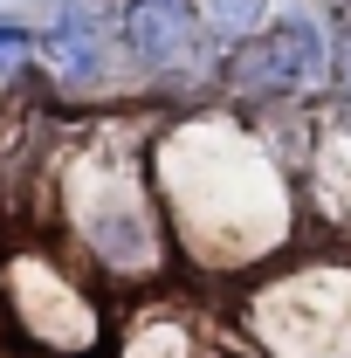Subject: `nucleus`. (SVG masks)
<instances>
[{
    "label": "nucleus",
    "instance_id": "nucleus-1",
    "mask_svg": "<svg viewBox=\"0 0 351 358\" xmlns=\"http://www.w3.org/2000/svg\"><path fill=\"white\" fill-rule=\"evenodd\" d=\"M248 331L262 358H351V268H296L262 282Z\"/></svg>",
    "mask_w": 351,
    "mask_h": 358
},
{
    "label": "nucleus",
    "instance_id": "nucleus-2",
    "mask_svg": "<svg viewBox=\"0 0 351 358\" xmlns=\"http://www.w3.org/2000/svg\"><path fill=\"white\" fill-rule=\"evenodd\" d=\"M331 62H338L331 28L310 21V14H282L275 28L241 42L227 83L241 96H255V103H282V96H310L317 83H331Z\"/></svg>",
    "mask_w": 351,
    "mask_h": 358
},
{
    "label": "nucleus",
    "instance_id": "nucleus-3",
    "mask_svg": "<svg viewBox=\"0 0 351 358\" xmlns=\"http://www.w3.org/2000/svg\"><path fill=\"white\" fill-rule=\"evenodd\" d=\"M193 0H131L124 7V48L145 69H179L193 55Z\"/></svg>",
    "mask_w": 351,
    "mask_h": 358
},
{
    "label": "nucleus",
    "instance_id": "nucleus-4",
    "mask_svg": "<svg viewBox=\"0 0 351 358\" xmlns=\"http://www.w3.org/2000/svg\"><path fill=\"white\" fill-rule=\"evenodd\" d=\"M42 55H48V69H55L62 83H96V76H103V48H96V28H89V21H62V28H48V35H42Z\"/></svg>",
    "mask_w": 351,
    "mask_h": 358
},
{
    "label": "nucleus",
    "instance_id": "nucleus-5",
    "mask_svg": "<svg viewBox=\"0 0 351 358\" xmlns=\"http://www.w3.org/2000/svg\"><path fill=\"white\" fill-rule=\"evenodd\" d=\"M179 324L186 317H131V331L117 338V358H200V338Z\"/></svg>",
    "mask_w": 351,
    "mask_h": 358
},
{
    "label": "nucleus",
    "instance_id": "nucleus-6",
    "mask_svg": "<svg viewBox=\"0 0 351 358\" xmlns=\"http://www.w3.org/2000/svg\"><path fill=\"white\" fill-rule=\"evenodd\" d=\"M28 55H35V35H28V28H14V21H0V76H7V69H21Z\"/></svg>",
    "mask_w": 351,
    "mask_h": 358
},
{
    "label": "nucleus",
    "instance_id": "nucleus-7",
    "mask_svg": "<svg viewBox=\"0 0 351 358\" xmlns=\"http://www.w3.org/2000/svg\"><path fill=\"white\" fill-rule=\"evenodd\" d=\"M331 90H338V110H345V124H351V28L338 35V62H331Z\"/></svg>",
    "mask_w": 351,
    "mask_h": 358
}]
</instances>
